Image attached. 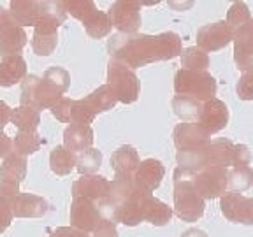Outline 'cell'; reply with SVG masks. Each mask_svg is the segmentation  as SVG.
<instances>
[{"label":"cell","mask_w":253,"mask_h":237,"mask_svg":"<svg viewBox=\"0 0 253 237\" xmlns=\"http://www.w3.org/2000/svg\"><path fill=\"white\" fill-rule=\"evenodd\" d=\"M111 58L125 63L132 71L160 60H172L183 55L181 37L174 32H164L158 36L144 34H116L107 42Z\"/></svg>","instance_id":"obj_1"},{"label":"cell","mask_w":253,"mask_h":237,"mask_svg":"<svg viewBox=\"0 0 253 237\" xmlns=\"http://www.w3.org/2000/svg\"><path fill=\"white\" fill-rule=\"evenodd\" d=\"M178 167L195 174L210 167H243L252 162V153L245 144H232L230 141L208 142L206 146L190 151H178Z\"/></svg>","instance_id":"obj_2"},{"label":"cell","mask_w":253,"mask_h":237,"mask_svg":"<svg viewBox=\"0 0 253 237\" xmlns=\"http://www.w3.org/2000/svg\"><path fill=\"white\" fill-rule=\"evenodd\" d=\"M194 174L188 170H174V213L183 221H197L204 214V198L192 183Z\"/></svg>","instance_id":"obj_3"},{"label":"cell","mask_w":253,"mask_h":237,"mask_svg":"<svg viewBox=\"0 0 253 237\" xmlns=\"http://www.w3.org/2000/svg\"><path fill=\"white\" fill-rule=\"evenodd\" d=\"M216 79L208 71H186L179 69L174 76V90L181 97L208 102L216 95Z\"/></svg>","instance_id":"obj_4"},{"label":"cell","mask_w":253,"mask_h":237,"mask_svg":"<svg viewBox=\"0 0 253 237\" xmlns=\"http://www.w3.org/2000/svg\"><path fill=\"white\" fill-rule=\"evenodd\" d=\"M107 84L113 90L118 102L132 104L139 99L141 81L137 74L130 67H126L125 63L111 60L107 65Z\"/></svg>","instance_id":"obj_5"},{"label":"cell","mask_w":253,"mask_h":237,"mask_svg":"<svg viewBox=\"0 0 253 237\" xmlns=\"http://www.w3.org/2000/svg\"><path fill=\"white\" fill-rule=\"evenodd\" d=\"M63 95L58 90L44 81L39 76H27L21 84V106L34 107V109H51Z\"/></svg>","instance_id":"obj_6"},{"label":"cell","mask_w":253,"mask_h":237,"mask_svg":"<svg viewBox=\"0 0 253 237\" xmlns=\"http://www.w3.org/2000/svg\"><path fill=\"white\" fill-rule=\"evenodd\" d=\"M27 176V160L20 155H9L0 165V197L12 202L20 192V183Z\"/></svg>","instance_id":"obj_7"},{"label":"cell","mask_w":253,"mask_h":237,"mask_svg":"<svg viewBox=\"0 0 253 237\" xmlns=\"http://www.w3.org/2000/svg\"><path fill=\"white\" fill-rule=\"evenodd\" d=\"M192 183L202 195V198H216L225 195L229 190V169L225 167H210L201 172H195Z\"/></svg>","instance_id":"obj_8"},{"label":"cell","mask_w":253,"mask_h":237,"mask_svg":"<svg viewBox=\"0 0 253 237\" xmlns=\"http://www.w3.org/2000/svg\"><path fill=\"white\" fill-rule=\"evenodd\" d=\"M111 23L120 34H137L141 27V4L134 0H120L109 7Z\"/></svg>","instance_id":"obj_9"},{"label":"cell","mask_w":253,"mask_h":237,"mask_svg":"<svg viewBox=\"0 0 253 237\" xmlns=\"http://www.w3.org/2000/svg\"><path fill=\"white\" fill-rule=\"evenodd\" d=\"M102 223L97 202L88 198H74L71 205V227L79 232H93Z\"/></svg>","instance_id":"obj_10"},{"label":"cell","mask_w":253,"mask_h":237,"mask_svg":"<svg viewBox=\"0 0 253 237\" xmlns=\"http://www.w3.org/2000/svg\"><path fill=\"white\" fill-rule=\"evenodd\" d=\"M234 40V32L227 25V21L204 25L197 32V47L208 51H220Z\"/></svg>","instance_id":"obj_11"},{"label":"cell","mask_w":253,"mask_h":237,"mask_svg":"<svg viewBox=\"0 0 253 237\" xmlns=\"http://www.w3.org/2000/svg\"><path fill=\"white\" fill-rule=\"evenodd\" d=\"M221 214L232 223L253 225V197H245L241 194H225L220 200Z\"/></svg>","instance_id":"obj_12"},{"label":"cell","mask_w":253,"mask_h":237,"mask_svg":"<svg viewBox=\"0 0 253 237\" xmlns=\"http://www.w3.org/2000/svg\"><path fill=\"white\" fill-rule=\"evenodd\" d=\"M62 23L51 18H41L32 37V49L37 56H49L58 44V27Z\"/></svg>","instance_id":"obj_13"},{"label":"cell","mask_w":253,"mask_h":237,"mask_svg":"<svg viewBox=\"0 0 253 237\" xmlns=\"http://www.w3.org/2000/svg\"><path fill=\"white\" fill-rule=\"evenodd\" d=\"M111 195V181L102 176H81L72 185V198H88V200L99 202Z\"/></svg>","instance_id":"obj_14"},{"label":"cell","mask_w":253,"mask_h":237,"mask_svg":"<svg viewBox=\"0 0 253 237\" xmlns=\"http://www.w3.org/2000/svg\"><path fill=\"white\" fill-rule=\"evenodd\" d=\"M227 123H229V109H227L225 102H221L218 99H211L208 102H204L201 118L197 121V125L201 126L202 130L213 135L216 132L223 130Z\"/></svg>","instance_id":"obj_15"},{"label":"cell","mask_w":253,"mask_h":237,"mask_svg":"<svg viewBox=\"0 0 253 237\" xmlns=\"http://www.w3.org/2000/svg\"><path fill=\"white\" fill-rule=\"evenodd\" d=\"M174 144L178 148V151H190L197 150L201 146H206L208 142H211V135L204 132L197 123H188L183 121L174 128Z\"/></svg>","instance_id":"obj_16"},{"label":"cell","mask_w":253,"mask_h":237,"mask_svg":"<svg viewBox=\"0 0 253 237\" xmlns=\"http://www.w3.org/2000/svg\"><path fill=\"white\" fill-rule=\"evenodd\" d=\"M234 62L243 72L253 69V18L234 36Z\"/></svg>","instance_id":"obj_17"},{"label":"cell","mask_w":253,"mask_h":237,"mask_svg":"<svg viewBox=\"0 0 253 237\" xmlns=\"http://www.w3.org/2000/svg\"><path fill=\"white\" fill-rule=\"evenodd\" d=\"M151 195L144 188L135 183L134 178H126V176H115V179L111 181V200L116 205L126 204V202H135L142 200L144 197Z\"/></svg>","instance_id":"obj_18"},{"label":"cell","mask_w":253,"mask_h":237,"mask_svg":"<svg viewBox=\"0 0 253 237\" xmlns=\"http://www.w3.org/2000/svg\"><path fill=\"white\" fill-rule=\"evenodd\" d=\"M164 174H166V169H164L162 162H158L155 158H148V160L141 162L139 169L134 174V179L141 188H144L146 192L151 194V192H155L160 186Z\"/></svg>","instance_id":"obj_19"},{"label":"cell","mask_w":253,"mask_h":237,"mask_svg":"<svg viewBox=\"0 0 253 237\" xmlns=\"http://www.w3.org/2000/svg\"><path fill=\"white\" fill-rule=\"evenodd\" d=\"M16 218H41L47 213V202L34 194H20L11 202Z\"/></svg>","instance_id":"obj_20"},{"label":"cell","mask_w":253,"mask_h":237,"mask_svg":"<svg viewBox=\"0 0 253 237\" xmlns=\"http://www.w3.org/2000/svg\"><path fill=\"white\" fill-rule=\"evenodd\" d=\"M27 78V62L21 55L5 56L0 60V86H14Z\"/></svg>","instance_id":"obj_21"},{"label":"cell","mask_w":253,"mask_h":237,"mask_svg":"<svg viewBox=\"0 0 253 237\" xmlns=\"http://www.w3.org/2000/svg\"><path fill=\"white\" fill-rule=\"evenodd\" d=\"M93 144V130L88 125H69L63 132V146L72 153H83Z\"/></svg>","instance_id":"obj_22"},{"label":"cell","mask_w":253,"mask_h":237,"mask_svg":"<svg viewBox=\"0 0 253 237\" xmlns=\"http://www.w3.org/2000/svg\"><path fill=\"white\" fill-rule=\"evenodd\" d=\"M111 165L115 169L116 176H126V178H134L135 170L139 169V155L135 148L132 146H122L113 153L111 157Z\"/></svg>","instance_id":"obj_23"},{"label":"cell","mask_w":253,"mask_h":237,"mask_svg":"<svg viewBox=\"0 0 253 237\" xmlns=\"http://www.w3.org/2000/svg\"><path fill=\"white\" fill-rule=\"evenodd\" d=\"M11 14L16 23L23 27H36L41 20V2L34 0H12L11 2Z\"/></svg>","instance_id":"obj_24"},{"label":"cell","mask_w":253,"mask_h":237,"mask_svg":"<svg viewBox=\"0 0 253 237\" xmlns=\"http://www.w3.org/2000/svg\"><path fill=\"white\" fill-rule=\"evenodd\" d=\"M170 218H172V209L169 205L158 200L153 195L146 197V200H144V221L155 227H164L169 223Z\"/></svg>","instance_id":"obj_25"},{"label":"cell","mask_w":253,"mask_h":237,"mask_svg":"<svg viewBox=\"0 0 253 237\" xmlns=\"http://www.w3.org/2000/svg\"><path fill=\"white\" fill-rule=\"evenodd\" d=\"M27 44V34L21 27H12L9 30H5L0 36V55L4 56H14L20 55V51Z\"/></svg>","instance_id":"obj_26"},{"label":"cell","mask_w":253,"mask_h":237,"mask_svg":"<svg viewBox=\"0 0 253 237\" xmlns=\"http://www.w3.org/2000/svg\"><path fill=\"white\" fill-rule=\"evenodd\" d=\"M78 165V155L65 146H56L49 155V167L56 176H67Z\"/></svg>","instance_id":"obj_27"},{"label":"cell","mask_w":253,"mask_h":237,"mask_svg":"<svg viewBox=\"0 0 253 237\" xmlns=\"http://www.w3.org/2000/svg\"><path fill=\"white\" fill-rule=\"evenodd\" d=\"M202 107L204 102L195 99H190V97H181V95H176L172 99V109L176 113L178 118H181L183 121L188 123H197L201 118Z\"/></svg>","instance_id":"obj_28"},{"label":"cell","mask_w":253,"mask_h":237,"mask_svg":"<svg viewBox=\"0 0 253 237\" xmlns=\"http://www.w3.org/2000/svg\"><path fill=\"white\" fill-rule=\"evenodd\" d=\"M11 121L20 132H36L41 123V113L34 107L20 106L12 109Z\"/></svg>","instance_id":"obj_29"},{"label":"cell","mask_w":253,"mask_h":237,"mask_svg":"<svg viewBox=\"0 0 253 237\" xmlns=\"http://www.w3.org/2000/svg\"><path fill=\"white\" fill-rule=\"evenodd\" d=\"M84 102L91 107V111H93L95 115H99V113H106V111L113 109L116 106V102H118V99L115 97L109 84H102V86H99L95 91H91L86 99H84Z\"/></svg>","instance_id":"obj_30"},{"label":"cell","mask_w":253,"mask_h":237,"mask_svg":"<svg viewBox=\"0 0 253 237\" xmlns=\"http://www.w3.org/2000/svg\"><path fill=\"white\" fill-rule=\"evenodd\" d=\"M84 28H86V34L93 39H102L113 28L111 23V18L107 12H100V11H93L86 20L83 21Z\"/></svg>","instance_id":"obj_31"},{"label":"cell","mask_w":253,"mask_h":237,"mask_svg":"<svg viewBox=\"0 0 253 237\" xmlns=\"http://www.w3.org/2000/svg\"><path fill=\"white\" fill-rule=\"evenodd\" d=\"M42 142V137L37 132H18L14 141H12V148H14L16 155L28 157V155H34L36 151H39Z\"/></svg>","instance_id":"obj_32"},{"label":"cell","mask_w":253,"mask_h":237,"mask_svg":"<svg viewBox=\"0 0 253 237\" xmlns=\"http://www.w3.org/2000/svg\"><path fill=\"white\" fill-rule=\"evenodd\" d=\"M253 186V169L250 165L232 167L229 170V190L232 194H241Z\"/></svg>","instance_id":"obj_33"},{"label":"cell","mask_w":253,"mask_h":237,"mask_svg":"<svg viewBox=\"0 0 253 237\" xmlns=\"http://www.w3.org/2000/svg\"><path fill=\"white\" fill-rule=\"evenodd\" d=\"M181 65L186 71H206L210 67V56L197 46L186 47L181 55Z\"/></svg>","instance_id":"obj_34"},{"label":"cell","mask_w":253,"mask_h":237,"mask_svg":"<svg viewBox=\"0 0 253 237\" xmlns=\"http://www.w3.org/2000/svg\"><path fill=\"white\" fill-rule=\"evenodd\" d=\"M250 20H252V14H250V9L245 2H234V4L230 5L229 12H227V25H229L230 30L234 32V36H236L237 32L241 30Z\"/></svg>","instance_id":"obj_35"},{"label":"cell","mask_w":253,"mask_h":237,"mask_svg":"<svg viewBox=\"0 0 253 237\" xmlns=\"http://www.w3.org/2000/svg\"><path fill=\"white\" fill-rule=\"evenodd\" d=\"M100 163H102V153L95 148H90V150H84L83 153L78 155V165L76 169L79 170L81 176H90L95 170H99Z\"/></svg>","instance_id":"obj_36"},{"label":"cell","mask_w":253,"mask_h":237,"mask_svg":"<svg viewBox=\"0 0 253 237\" xmlns=\"http://www.w3.org/2000/svg\"><path fill=\"white\" fill-rule=\"evenodd\" d=\"M44 81L46 83L51 84L55 90H58L60 93H65V91L69 90V84H71V76H69V72L65 71V69L62 67H49L46 72L42 74Z\"/></svg>","instance_id":"obj_37"},{"label":"cell","mask_w":253,"mask_h":237,"mask_svg":"<svg viewBox=\"0 0 253 237\" xmlns=\"http://www.w3.org/2000/svg\"><path fill=\"white\" fill-rule=\"evenodd\" d=\"M63 5H65V11L71 12L74 18H78L81 21H84L91 12L97 11V7H95L91 0H65Z\"/></svg>","instance_id":"obj_38"},{"label":"cell","mask_w":253,"mask_h":237,"mask_svg":"<svg viewBox=\"0 0 253 237\" xmlns=\"http://www.w3.org/2000/svg\"><path fill=\"white\" fill-rule=\"evenodd\" d=\"M95 113L91 111V107L84 102V99L76 100L74 104V115H72V123L71 125H88L95 119Z\"/></svg>","instance_id":"obj_39"},{"label":"cell","mask_w":253,"mask_h":237,"mask_svg":"<svg viewBox=\"0 0 253 237\" xmlns=\"http://www.w3.org/2000/svg\"><path fill=\"white\" fill-rule=\"evenodd\" d=\"M74 104L76 100L67 99V97H63L60 99L55 106L51 107V113L58 121L62 123H72V115H74Z\"/></svg>","instance_id":"obj_40"},{"label":"cell","mask_w":253,"mask_h":237,"mask_svg":"<svg viewBox=\"0 0 253 237\" xmlns=\"http://www.w3.org/2000/svg\"><path fill=\"white\" fill-rule=\"evenodd\" d=\"M237 97L241 100H253V69L243 72L237 81Z\"/></svg>","instance_id":"obj_41"},{"label":"cell","mask_w":253,"mask_h":237,"mask_svg":"<svg viewBox=\"0 0 253 237\" xmlns=\"http://www.w3.org/2000/svg\"><path fill=\"white\" fill-rule=\"evenodd\" d=\"M12 207H11V202L5 200L4 197H0V234L5 232L7 227L11 225L12 221Z\"/></svg>","instance_id":"obj_42"},{"label":"cell","mask_w":253,"mask_h":237,"mask_svg":"<svg viewBox=\"0 0 253 237\" xmlns=\"http://www.w3.org/2000/svg\"><path fill=\"white\" fill-rule=\"evenodd\" d=\"M91 234H93L91 237H118L116 223L115 221H107V220H102V223H100Z\"/></svg>","instance_id":"obj_43"},{"label":"cell","mask_w":253,"mask_h":237,"mask_svg":"<svg viewBox=\"0 0 253 237\" xmlns=\"http://www.w3.org/2000/svg\"><path fill=\"white\" fill-rule=\"evenodd\" d=\"M16 20L12 18V14H11V11H7V9H4V7H0V36L4 34L5 30H9V28H12V27H16ZM20 27V25H18Z\"/></svg>","instance_id":"obj_44"},{"label":"cell","mask_w":253,"mask_h":237,"mask_svg":"<svg viewBox=\"0 0 253 237\" xmlns=\"http://www.w3.org/2000/svg\"><path fill=\"white\" fill-rule=\"evenodd\" d=\"M14 153L12 148V139L7 137L4 132H0V158H7L9 155Z\"/></svg>","instance_id":"obj_45"},{"label":"cell","mask_w":253,"mask_h":237,"mask_svg":"<svg viewBox=\"0 0 253 237\" xmlns=\"http://www.w3.org/2000/svg\"><path fill=\"white\" fill-rule=\"evenodd\" d=\"M49 237H90V236L84 232H79V230L72 229V227H60Z\"/></svg>","instance_id":"obj_46"},{"label":"cell","mask_w":253,"mask_h":237,"mask_svg":"<svg viewBox=\"0 0 253 237\" xmlns=\"http://www.w3.org/2000/svg\"><path fill=\"white\" fill-rule=\"evenodd\" d=\"M11 113H12L11 107H9L4 100H0V132H2V128L11 121Z\"/></svg>","instance_id":"obj_47"},{"label":"cell","mask_w":253,"mask_h":237,"mask_svg":"<svg viewBox=\"0 0 253 237\" xmlns=\"http://www.w3.org/2000/svg\"><path fill=\"white\" fill-rule=\"evenodd\" d=\"M181 237H208V236L199 229H188L186 232H183Z\"/></svg>","instance_id":"obj_48"}]
</instances>
